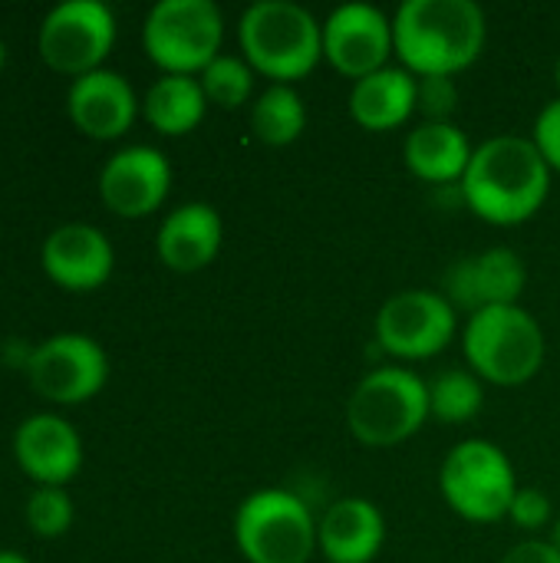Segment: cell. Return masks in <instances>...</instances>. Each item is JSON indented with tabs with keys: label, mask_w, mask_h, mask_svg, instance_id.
<instances>
[{
	"label": "cell",
	"mask_w": 560,
	"mask_h": 563,
	"mask_svg": "<svg viewBox=\"0 0 560 563\" xmlns=\"http://www.w3.org/2000/svg\"><path fill=\"white\" fill-rule=\"evenodd\" d=\"M488 36L475 0H403L393 13V40L403 66L416 76H455L469 69Z\"/></svg>",
	"instance_id": "7a4b0ae2"
},
{
	"label": "cell",
	"mask_w": 560,
	"mask_h": 563,
	"mask_svg": "<svg viewBox=\"0 0 560 563\" xmlns=\"http://www.w3.org/2000/svg\"><path fill=\"white\" fill-rule=\"evenodd\" d=\"M416 109L426 115L422 122H452V112L459 106V86L452 76H416Z\"/></svg>",
	"instance_id": "4316f807"
},
{
	"label": "cell",
	"mask_w": 560,
	"mask_h": 563,
	"mask_svg": "<svg viewBox=\"0 0 560 563\" xmlns=\"http://www.w3.org/2000/svg\"><path fill=\"white\" fill-rule=\"evenodd\" d=\"M13 455L40 488H63L83 465V442L66 419L40 412L20 422L13 435Z\"/></svg>",
	"instance_id": "9a60e30c"
},
{
	"label": "cell",
	"mask_w": 560,
	"mask_h": 563,
	"mask_svg": "<svg viewBox=\"0 0 560 563\" xmlns=\"http://www.w3.org/2000/svg\"><path fill=\"white\" fill-rule=\"evenodd\" d=\"M386 541V521L366 498L330 501L317 525V548L330 563H370Z\"/></svg>",
	"instance_id": "ac0fdd59"
},
{
	"label": "cell",
	"mask_w": 560,
	"mask_h": 563,
	"mask_svg": "<svg viewBox=\"0 0 560 563\" xmlns=\"http://www.w3.org/2000/svg\"><path fill=\"white\" fill-rule=\"evenodd\" d=\"M116 43V16L102 0H63L40 23V56L50 69L66 76H86L102 69Z\"/></svg>",
	"instance_id": "9c48e42d"
},
{
	"label": "cell",
	"mask_w": 560,
	"mask_h": 563,
	"mask_svg": "<svg viewBox=\"0 0 560 563\" xmlns=\"http://www.w3.org/2000/svg\"><path fill=\"white\" fill-rule=\"evenodd\" d=\"M26 525L36 538H59L73 525V501L63 488H36L26 501Z\"/></svg>",
	"instance_id": "484cf974"
},
{
	"label": "cell",
	"mask_w": 560,
	"mask_h": 563,
	"mask_svg": "<svg viewBox=\"0 0 560 563\" xmlns=\"http://www.w3.org/2000/svg\"><path fill=\"white\" fill-rule=\"evenodd\" d=\"M551 165L531 135H492L475 145L459 181L465 205L492 224H521L541 211L551 191Z\"/></svg>",
	"instance_id": "6da1fadb"
},
{
	"label": "cell",
	"mask_w": 560,
	"mask_h": 563,
	"mask_svg": "<svg viewBox=\"0 0 560 563\" xmlns=\"http://www.w3.org/2000/svg\"><path fill=\"white\" fill-rule=\"evenodd\" d=\"M145 119L155 132L162 135H185L191 132L208 109V96L201 89V79L182 76V73H165L155 79L145 92Z\"/></svg>",
	"instance_id": "7402d4cb"
},
{
	"label": "cell",
	"mask_w": 560,
	"mask_h": 563,
	"mask_svg": "<svg viewBox=\"0 0 560 563\" xmlns=\"http://www.w3.org/2000/svg\"><path fill=\"white\" fill-rule=\"evenodd\" d=\"M498 563H560V551L551 548V541H521L515 544Z\"/></svg>",
	"instance_id": "f546056e"
},
{
	"label": "cell",
	"mask_w": 560,
	"mask_h": 563,
	"mask_svg": "<svg viewBox=\"0 0 560 563\" xmlns=\"http://www.w3.org/2000/svg\"><path fill=\"white\" fill-rule=\"evenodd\" d=\"M221 238H224L221 214L205 201H188L168 211V218L158 228L155 247L165 267L178 274H191L218 257Z\"/></svg>",
	"instance_id": "d6986e66"
},
{
	"label": "cell",
	"mask_w": 560,
	"mask_h": 563,
	"mask_svg": "<svg viewBox=\"0 0 560 563\" xmlns=\"http://www.w3.org/2000/svg\"><path fill=\"white\" fill-rule=\"evenodd\" d=\"M439 492L459 518L495 525L508 518L518 495L515 465L495 442L465 439L446 455L439 468Z\"/></svg>",
	"instance_id": "52a82bcc"
},
{
	"label": "cell",
	"mask_w": 560,
	"mask_h": 563,
	"mask_svg": "<svg viewBox=\"0 0 560 563\" xmlns=\"http://www.w3.org/2000/svg\"><path fill=\"white\" fill-rule=\"evenodd\" d=\"M224 40V16L215 0H158L142 26L145 53L165 73L195 76L218 53Z\"/></svg>",
	"instance_id": "ba28073f"
},
{
	"label": "cell",
	"mask_w": 560,
	"mask_h": 563,
	"mask_svg": "<svg viewBox=\"0 0 560 563\" xmlns=\"http://www.w3.org/2000/svg\"><path fill=\"white\" fill-rule=\"evenodd\" d=\"M389 53H396L393 20L380 7L350 0L323 20V56L353 82L389 66Z\"/></svg>",
	"instance_id": "7c38bea8"
},
{
	"label": "cell",
	"mask_w": 560,
	"mask_h": 563,
	"mask_svg": "<svg viewBox=\"0 0 560 563\" xmlns=\"http://www.w3.org/2000/svg\"><path fill=\"white\" fill-rule=\"evenodd\" d=\"M531 139H535V145L541 148V155L548 158V165L560 172V96L558 99H551V102L538 112V122H535Z\"/></svg>",
	"instance_id": "f1b7e54d"
},
{
	"label": "cell",
	"mask_w": 560,
	"mask_h": 563,
	"mask_svg": "<svg viewBox=\"0 0 560 563\" xmlns=\"http://www.w3.org/2000/svg\"><path fill=\"white\" fill-rule=\"evenodd\" d=\"M66 109L76 129L89 139H119L122 132H129L139 102L125 76L112 69H92L73 79Z\"/></svg>",
	"instance_id": "e0dca14e"
},
{
	"label": "cell",
	"mask_w": 560,
	"mask_h": 563,
	"mask_svg": "<svg viewBox=\"0 0 560 563\" xmlns=\"http://www.w3.org/2000/svg\"><path fill=\"white\" fill-rule=\"evenodd\" d=\"M172 188V165L152 145H129L116 152L99 175V195L109 211L122 218L152 214Z\"/></svg>",
	"instance_id": "5bb4252c"
},
{
	"label": "cell",
	"mask_w": 560,
	"mask_h": 563,
	"mask_svg": "<svg viewBox=\"0 0 560 563\" xmlns=\"http://www.w3.org/2000/svg\"><path fill=\"white\" fill-rule=\"evenodd\" d=\"M201 89L208 102L221 109H238L251 99L254 92V66L234 53H218L205 69H201Z\"/></svg>",
	"instance_id": "d4e9b609"
},
{
	"label": "cell",
	"mask_w": 560,
	"mask_h": 563,
	"mask_svg": "<svg viewBox=\"0 0 560 563\" xmlns=\"http://www.w3.org/2000/svg\"><path fill=\"white\" fill-rule=\"evenodd\" d=\"M472 152L469 135L455 122H419L403 145L409 172L432 185L462 181Z\"/></svg>",
	"instance_id": "44dd1931"
},
{
	"label": "cell",
	"mask_w": 560,
	"mask_h": 563,
	"mask_svg": "<svg viewBox=\"0 0 560 563\" xmlns=\"http://www.w3.org/2000/svg\"><path fill=\"white\" fill-rule=\"evenodd\" d=\"M508 518H512L515 528L535 534V531H545V528L554 525V505L541 488H518Z\"/></svg>",
	"instance_id": "83f0119b"
},
{
	"label": "cell",
	"mask_w": 560,
	"mask_h": 563,
	"mask_svg": "<svg viewBox=\"0 0 560 563\" xmlns=\"http://www.w3.org/2000/svg\"><path fill=\"white\" fill-rule=\"evenodd\" d=\"M528 287V267L512 247H488L482 254L459 257L442 277V294L455 310H488L518 303Z\"/></svg>",
	"instance_id": "4fadbf2b"
},
{
	"label": "cell",
	"mask_w": 560,
	"mask_h": 563,
	"mask_svg": "<svg viewBox=\"0 0 560 563\" xmlns=\"http://www.w3.org/2000/svg\"><path fill=\"white\" fill-rule=\"evenodd\" d=\"M0 563H30L23 554H17V551H0Z\"/></svg>",
	"instance_id": "1f68e13d"
},
{
	"label": "cell",
	"mask_w": 560,
	"mask_h": 563,
	"mask_svg": "<svg viewBox=\"0 0 560 563\" xmlns=\"http://www.w3.org/2000/svg\"><path fill=\"white\" fill-rule=\"evenodd\" d=\"M485 406L482 379L472 369H442L429 379V416L446 426H462L475 419Z\"/></svg>",
	"instance_id": "cb8c5ba5"
},
{
	"label": "cell",
	"mask_w": 560,
	"mask_h": 563,
	"mask_svg": "<svg viewBox=\"0 0 560 563\" xmlns=\"http://www.w3.org/2000/svg\"><path fill=\"white\" fill-rule=\"evenodd\" d=\"M455 336V307L442 290H399L376 313V343L396 360H429Z\"/></svg>",
	"instance_id": "30bf717a"
},
{
	"label": "cell",
	"mask_w": 560,
	"mask_h": 563,
	"mask_svg": "<svg viewBox=\"0 0 560 563\" xmlns=\"http://www.w3.org/2000/svg\"><path fill=\"white\" fill-rule=\"evenodd\" d=\"M23 373L43 399L59 406H76L92 399L106 386L109 360L92 336L56 333L33 346Z\"/></svg>",
	"instance_id": "8fae6325"
},
{
	"label": "cell",
	"mask_w": 560,
	"mask_h": 563,
	"mask_svg": "<svg viewBox=\"0 0 560 563\" xmlns=\"http://www.w3.org/2000/svg\"><path fill=\"white\" fill-rule=\"evenodd\" d=\"M116 264L109 238L92 224H63L43 241V271L66 290H96Z\"/></svg>",
	"instance_id": "2e32d148"
},
{
	"label": "cell",
	"mask_w": 560,
	"mask_h": 563,
	"mask_svg": "<svg viewBox=\"0 0 560 563\" xmlns=\"http://www.w3.org/2000/svg\"><path fill=\"white\" fill-rule=\"evenodd\" d=\"M317 518L287 488H261L234 511V544L251 563H307L317 551Z\"/></svg>",
	"instance_id": "8992f818"
},
{
	"label": "cell",
	"mask_w": 560,
	"mask_h": 563,
	"mask_svg": "<svg viewBox=\"0 0 560 563\" xmlns=\"http://www.w3.org/2000/svg\"><path fill=\"white\" fill-rule=\"evenodd\" d=\"M3 59H7V46H3V40H0V69H3Z\"/></svg>",
	"instance_id": "d6a6232c"
},
{
	"label": "cell",
	"mask_w": 560,
	"mask_h": 563,
	"mask_svg": "<svg viewBox=\"0 0 560 563\" xmlns=\"http://www.w3.org/2000/svg\"><path fill=\"white\" fill-rule=\"evenodd\" d=\"M416 73H409L406 66H383L353 82L350 115L370 132L396 129L416 112Z\"/></svg>",
	"instance_id": "ffe728a7"
},
{
	"label": "cell",
	"mask_w": 560,
	"mask_h": 563,
	"mask_svg": "<svg viewBox=\"0 0 560 563\" xmlns=\"http://www.w3.org/2000/svg\"><path fill=\"white\" fill-rule=\"evenodd\" d=\"M429 419V383L406 366L370 369L347 399V429L370 449L406 442Z\"/></svg>",
	"instance_id": "5b68a950"
},
{
	"label": "cell",
	"mask_w": 560,
	"mask_h": 563,
	"mask_svg": "<svg viewBox=\"0 0 560 563\" xmlns=\"http://www.w3.org/2000/svg\"><path fill=\"white\" fill-rule=\"evenodd\" d=\"M307 129L304 96L290 82H271L251 106V132L264 145H290Z\"/></svg>",
	"instance_id": "603a6c76"
},
{
	"label": "cell",
	"mask_w": 560,
	"mask_h": 563,
	"mask_svg": "<svg viewBox=\"0 0 560 563\" xmlns=\"http://www.w3.org/2000/svg\"><path fill=\"white\" fill-rule=\"evenodd\" d=\"M462 346L472 373L498 386H521L535 379L548 353L541 323L521 303L472 313Z\"/></svg>",
	"instance_id": "277c9868"
},
{
	"label": "cell",
	"mask_w": 560,
	"mask_h": 563,
	"mask_svg": "<svg viewBox=\"0 0 560 563\" xmlns=\"http://www.w3.org/2000/svg\"><path fill=\"white\" fill-rule=\"evenodd\" d=\"M548 541H551V548H558L560 551V515L554 518V525L548 528Z\"/></svg>",
	"instance_id": "4dcf8cb0"
},
{
	"label": "cell",
	"mask_w": 560,
	"mask_h": 563,
	"mask_svg": "<svg viewBox=\"0 0 560 563\" xmlns=\"http://www.w3.org/2000/svg\"><path fill=\"white\" fill-rule=\"evenodd\" d=\"M244 59L274 82L304 79L323 56V23L294 0H254L238 23Z\"/></svg>",
	"instance_id": "3957f363"
},
{
	"label": "cell",
	"mask_w": 560,
	"mask_h": 563,
	"mask_svg": "<svg viewBox=\"0 0 560 563\" xmlns=\"http://www.w3.org/2000/svg\"><path fill=\"white\" fill-rule=\"evenodd\" d=\"M554 82H558V89H560V59H558V66H554Z\"/></svg>",
	"instance_id": "836d02e7"
}]
</instances>
